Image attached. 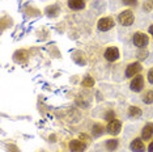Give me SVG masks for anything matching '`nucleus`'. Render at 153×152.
<instances>
[{"mask_svg":"<svg viewBox=\"0 0 153 152\" xmlns=\"http://www.w3.org/2000/svg\"><path fill=\"white\" fill-rule=\"evenodd\" d=\"M132 42L136 47L139 49H144V47H147V45L149 42V38L145 33H141V32H136L134 34V37H132Z\"/></svg>","mask_w":153,"mask_h":152,"instance_id":"1","label":"nucleus"},{"mask_svg":"<svg viewBox=\"0 0 153 152\" xmlns=\"http://www.w3.org/2000/svg\"><path fill=\"white\" fill-rule=\"evenodd\" d=\"M118 21H119L123 26H131L132 24H134V21H135L134 13H132L130 9L120 12V13H119V16H118Z\"/></svg>","mask_w":153,"mask_h":152,"instance_id":"2","label":"nucleus"},{"mask_svg":"<svg viewBox=\"0 0 153 152\" xmlns=\"http://www.w3.org/2000/svg\"><path fill=\"white\" fill-rule=\"evenodd\" d=\"M114 25H115V22H114V20L111 17H102L97 22V28H98L100 32H107V30L113 29Z\"/></svg>","mask_w":153,"mask_h":152,"instance_id":"3","label":"nucleus"},{"mask_svg":"<svg viewBox=\"0 0 153 152\" xmlns=\"http://www.w3.org/2000/svg\"><path fill=\"white\" fill-rule=\"evenodd\" d=\"M143 87H144V77H143L141 75H137V76H135V77H132V80L130 83V89L132 92H135V93L140 92Z\"/></svg>","mask_w":153,"mask_h":152,"instance_id":"4","label":"nucleus"},{"mask_svg":"<svg viewBox=\"0 0 153 152\" xmlns=\"http://www.w3.org/2000/svg\"><path fill=\"white\" fill-rule=\"evenodd\" d=\"M141 72V64L139 62L130 63L126 68V77H135Z\"/></svg>","mask_w":153,"mask_h":152,"instance_id":"5","label":"nucleus"},{"mask_svg":"<svg viewBox=\"0 0 153 152\" xmlns=\"http://www.w3.org/2000/svg\"><path fill=\"white\" fill-rule=\"evenodd\" d=\"M107 133L110 134V135H118V134L120 133V130H122V123L119 122L118 119H113V121H110L109 122V125H107Z\"/></svg>","mask_w":153,"mask_h":152,"instance_id":"6","label":"nucleus"},{"mask_svg":"<svg viewBox=\"0 0 153 152\" xmlns=\"http://www.w3.org/2000/svg\"><path fill=\"white\" fill-rule=\"evenodd\" d=\"M105 59L109 62H115L119 59V50H118V47H109V49H106Z\"/></svg>","mask_w":153,"mask_h":152,"instance_id":"7","label":"nucleus"},{"mask_svg":"<svg viewBox=\"0 0 153 152\" xmlns=\"http://www.w3.org/2000/svg\"><path fill=\"white\" fill-rule=\"evenodd\" d=\"M130 148H131L132 152H144L145 151L144 142H143L141 138H135V139L131 142Z\"/></svg>","mask_w":153,"mask_h":152,"instance_id":"8","label":"nucleus"},{"mask_svg":"<svg viewBox=\"0 0 153 152\" xmlns=\"http://www.w3.org/2000/svg\"><path fill=\"white\" fill-rule=\"evenodd\" d=\"M85 143H82L81 140H72L69 142V151L71 152H84L85 151Z\"/></svg>","mask_w":153,"mask_h":152,"instance_id":"9","label":"nucleus"},{"mask_svg":"<svg viewBox=\"0 0 153 152\" xmlns=\"http://www.w3.org/2000/svg\"><path fill=\"white\" fill-rule=\"evenodd\" d=\"M153 136V123H147L141 130V139L143 140H149Z\"/></svg>","mask_w":153,"mask_h":152,"instance_id":"10","label":"nucleus"},{"mask_svg":"<svg viewBox=\"0 0 153 152\" xmlns=\"http://www.w3.org/2000/svg\"><path fill=\"white\" fill-rule=\"evenodd\" d=\"M68 7L72 11H81L85 8V0H68Z\"/></svg>","mask_w":153,"mask_h":152,"instance_id":"11","label":"nucleus"},{"mask_svg":"<svg viewBox=\"0 0 153 152\" xmlns=\"http://www.w3.org/2000/svg\"><path fill=\"white\" fill-rule=\"evenodd\" d=\"M141 109L137 108V106H130V109H128V117L130 118H134V119H137L141 117Z\"/></svg>","mask_w":153,"mask_h":152,"instance_id":"12","label":"nucleus"},{"mask_svg":"<svg viewBox=\"0 0 153 152\" xmlns=\"http://www.w3.org/2000/svg\"><path fill=\"white\" fill-rule=\"evenodd\" d=\"M103 131H105V129H103L102 125H100V123H96L94 126H93L92 129V133H93V136H101L103 134Z\"/></svg>","mask_w":153,"mask_h":152,"instance_id":"13","label":"nucleus"},{"mask_svg":"<svg viewBox=\"0 0 153 152\" xmlns=\"http://www.w3.org/2000/svg\"><path fill=\"white\" fill-rule=\"evenodd\" d=\"M143 102L144 104H153V91L145 92V95L143 96Z\"/></svg>","mask_w":153,"mask_h":152,"instance_id":"14","label":"nucleus"},{"mask_svg":"<svg viewBox=\"0 0 153 152\" xmlns=\"http://www.w3.org/2000/svg\"><path fill=\"white\" fill-rule=\"evenodd\" d=\"M117 147H118V140H117V139H110V140L106 142V148H107L109 151L117 150Z\"/></svg>","mask_w":153,"mask_h":152,"instance_id":"15","label":"nucleus"},{"mask_svg":"<svg viewBox=\"0 0 153 152\" xmlns=\"http://www.w3.org/2000/svg\"><path fill=\"white\" fill-rule=\"evenodd\" d=\"M82 85L86 87V88H90V87H93V85H94V80H93L90 76H86L84 80H82Z\"/></svg>","mask_w":153,"mask_h":152,"instance_id":"16","label":"nucleus"},{"mask_svg":"<svg viewBox=\"0 0 153 152\" xmlns=\"http://www.w3.org/2000/svg\"><path fill=\"white\" fill-rule=\"evenodd\" d=\"M105 119L106 121H113V119H115V113H114V110H109L106 114H105Z\"/></svg>","mask_w":153,"mask_h":152,"instance_id":"17","label":"nucleus"},{"mask_svg":"<svg viewBox=\"0 0 153 152\" xmlns=\"http://www.w3.org/2000/svg\"><path fill=\"white\" fill-rule=\"evenodd\" d=\"M122 1L126 5H136L137 4V0H122Z\"/></svg>","mask_w":153,"mask_h":152,"instance_id":"18","label":"nucleus"},{"mask_svg":"<svg viewBox=\"0 0 153 152\" xmlns=\"http://www.w3.org/2000/svg\"><path fill=\"white\" fill-rule=\"evenodd\" d=\"M147 77H148V81H149V83H151V84L153 85V68H151V70L148 71Z\"/></svg>","mask_w":153,"mask_h":152,"instance_id":"19","label":"nucleus"},{"mask_svg":"<svg viewBox=\"0 0 153 152\" xmlns=\"http://www.w3.org/2000/svg\"><path fill=\"white\" fill-rule=\"evenodd\" d=\"M147 55H148V51L147 50H143V51H139V58L140 59H144V58H147Z\"/></svg>","mask_w":153,"mask_h":152,"instance_id":"20","label":"nucleus"},{"mask_svg":"<svg viewBox=\"0 0 153 152\" xmlns=\"http://www.w3.org/2000/svg\"><path fill=\"white\" fill-rule=\"evenodd\" d=\"M148 152H153V140L151 142V144L148 146Z\"/></svg>","mask_w":153,"mask_h":152,"instance_id":"21","label":"nucleus"},{"mask_svg":"<svg viewBox=\"0 0 153 152\" xmlns=\"http://www.w3.org/2000/svg\"><path fill=\"white\" fill-rule=\"evenodd\" d=\"M149 34H151V36L153 37V25L149 26Z\"/></svg>","mask_w":153,"mask_h":152,"instance_id":"22","label":"nucleus"}]
</instances>
